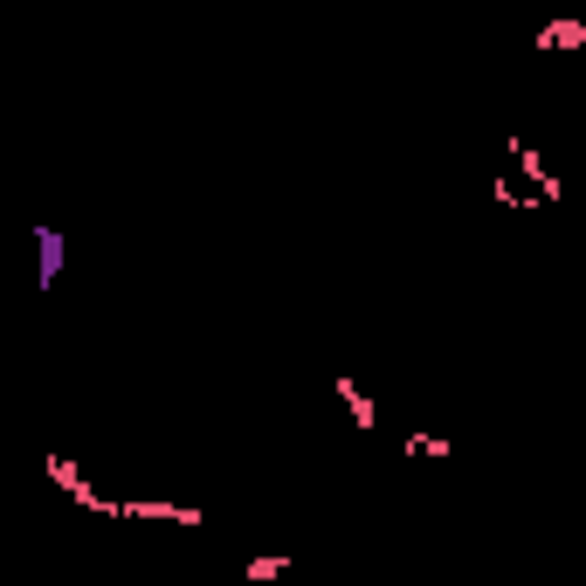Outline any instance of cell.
Wrapping results in <instances>:
<instances>
[{
  "label": "cell",
  "mask_w": 586,
  "mask_h": 586,
  "mask_svg": "<svg viewBox=\"0 0 586 586\" xmlns=\"http://www.w3.org/2000/svg\"><path fill=\"white\" fill-rule=\"evenodd\" d=\"M400 449H407V455H428V463H449V455H455V449H449L442 435H421V428H414V435H407Z\"/></svg>",
  "instance_id": "obj_8"
},
{
  "label": "cell",
  "mask_w": 586,
  "mask_h": 586,
  "mask_svg": "<svg viewBox=\"0 0 586 586\" xmlns=\"http://www.w3.org/2000/svg\"><path fill=\"white\" fill-rule=\"evenodd\" d=\"M504 152H511V180H518L524 194H539V200H545V208H559V200H566V187H559V180H552V166H545V152H539V145H531V139H511V145H504Z\"/></svg>",
  "instance_id": "obj_1"
},
{
  "label": "cell",
  "mask_w": 586,
  "mask_h": 586,
  "mask_svg": "<svg viewBox=\"0 0 586 586\" xmlns=\"http://www.w3.org/2000/svg\"><path fill=\"white\" fill-rule=\"evenodd\" d=\"M56 276H63V235H56L48 221H35V284L48 290Z\"/></svg>",
  "instance_id": "obj_5"
},
{
  "label": "cell",
  "mask_w": 586,
  "mask_h": 586,
  "mask_svg": "<svg viewBox=\"0 0 586 586\" xmlns=\"http://www.w3.org/2000/svg\"><path fill=\"white\" fill-rule=\"evenodd\" d=\"M331 394L345 400V414L360 421L366 435H373V428H379V400H373V394H366V387H360V379H352V373H339V379H331Z\"/></svg>",
  "instance_id": "obj_4"
},
{
  "label": "cell",
  "mask_w": 586,
  "mask_h": 586,
  "mask_svg": "<svg viewBox=\"0 0 586 586\" xmlns=\"http://www.w3.org/2000/svg\"><path fill=\"white\" fill-rule=\"evenodd\" d=\"M284 573H290V552H263V559H248V566H242L248 586H269V579H284Z\"/></svg>",
  "instance_id": "obj_6"
},
{
  "label": "cell",
  "mask_w": 586,
  "mask_h": 586,
  "mask_svg": "<svg viewBox=\"0 0 586 586\" xmlns=\"http://www.w3.org/2000/svg\"><path fill=\"white\" fill-rule=\"evenodd\" d=\"M497 200H504V208H531V194L511 180V173H504V180H497Z\"/></svg>",
  "instance_id": "obj_9"
},
{
  "label": "cell",
  "mask_w": 586,
  "mask_h": 586,
  "mask_svg": "<svg viewBox=\"0 0 586 586\" xmlns=\"http://www.w3.org/2000/svg\"><path fill=\"white\" fill-rule=\"evenodd\" d=\"M118 518H159V524H200V504H166V497H118Z\"/></svg>",
  "instance_id": "obj_3"
},
{
  "label": "cell",
  "mask_w": 586,
  "mask_h": 586,
  "mask_svg": "<svg viewBox=\"0 0 586 586\" xmlns=\"http://www.w3.org/2000/svg\"><path fill=\"white\" fill-rule=\"evenodd\" d=\"M539 48H586V29L579 21H552V29L539 35Z\"/></svg>",
  "instance_id": "obj_7"
},
{
  "label": "cell",
  "mask_w": 586,
  "mask_h": 586,
  "mask_svg": "<svg viewBox=\"0 0 586 586\" xmlns=\"http://www.w3.org/2000/svg\"><path fill=\"white\" fill-rule=\"evenodd\" d=\"M42 469H48V483H56V490H63L69 504H84V511H97V518H118V497H97V490H90V476L76 469L69 455H48Z\"/></svg>",
  "instance_id": "obj_2"
}]
</instances>
